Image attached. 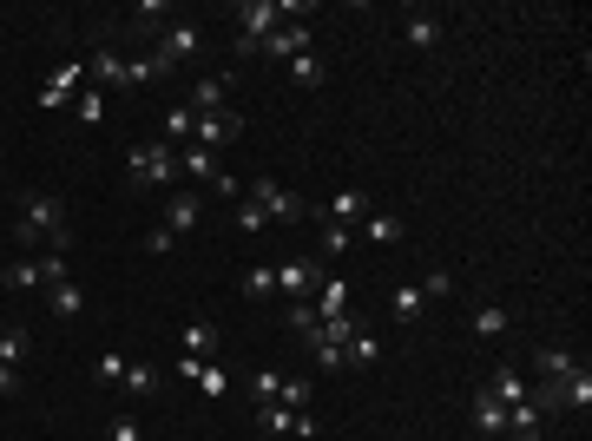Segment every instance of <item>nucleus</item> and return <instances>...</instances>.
I'll list each match as a JSON object with an SVG mask.
<instances>
[{"label": "nucleus", "mask_w": 592, "mask_h": 441, "mask_svg": "<svg viewBox=\"0 0 592 441\" xmlns=\"http://www.w3.org/2000/svg\"><path fill=\"white\" fill-rule=\"evenodd\" d=\"M14 237L27 244V251H66V244H73L66 205L53 198V191H27V198H20V218H14Z\"/></svg>", "instance_id": "nucleus-1"}, {"label": "nucleus", "mask_w": 592, "mask_h": 441, "mask_svg": "<svg viewBox=\"0 0 592 441\" xmlns=\"http://www.w3.org/2000/svg\"><path fill=\"white\" fill-rule=\"evenodd\" d=\"M125 178L132 191H178V152L165 139H145L125 152Z\"/></svg>", "instance_id": "nucleus-2"}, {"label": "nucleus", "mask_w": 592, "mask_h": 441, "mask_svg": "<svg viewBox=\"0 0 592 441\" xmlns=\"http://www.w3.org/2000/svg\"><path fill=\"white\" fill-rule=\"evenodd\" d=\"M277 27H283V7H277V0H244V7H237V40H231V53H237V60H257V53H264V40H270Z\"/></svg>", "instance_id": "nucleus-3"}, {"label": "nucleus", "mask_w": 592, "mask_h": 441, "mask_svg": "<svg viewBox=\"0 0 592 441\" xmlns=\"http://www.w3.org/2000/svg\"><path fill=\"white\" fill-rule=\"evenodd\" d=\"M244 198H250V205H264V218H270V224H303V218H310L303 191H290L283 178H264V172L244 178Z\"/></svg>", "instance_id": "nucleus-4"}, {"label": "nucleus", "mask_w": 592, "mask_h": 441, "mask_svg": "<svg viewBox=\"0 0 592 441\" xmlns=\"http://www.w3.org/2000/svg\"><path fill=\"white\" fill-rule=\"evenodd\" d=\"M198 47H204V27L198 20H172V27L158 33V66H165V73H172V66H185V60H198Z\"/></svg>", "instance_id": "nucleus-5"}, {"label": "nucleus", "mask_w": 592, "mask_h": 441, "mask_svg": "<svg viewBox=\"0 0 592 441\" xmlns=\"http://www.w3.org/2000/svg\"><path fill=\"white\" fill-rule=\"evenodd\" d=\"M231 139H244V112H204L198 126H191V145H198V152H224V145Z\"/></svg>", "instance_id": "nucleus-6"}, {"label": "nucleus", "mask_w": 592, "mask_h": 441, "mask_svg": "<svg viewBox=\"0 0 592 441\" xmlns=\"http://www.w3.org/2000/svg\"><path fill=\"white\" fill-rule=\"evenodd\" d=\"M79 86H86V60H66V66H53V79L40 86V112H60V106H73V99H79Z\"/></svg>", "instance_id": "nucleus-7"}, {"label": "nucleus", "mask_w": 592, "mask_h": 441, "mask_svg": "<svg viewBox=\"0 0 592 441\" xmlns=\"http://www.w3.org/2000/svg\"><path fill=\"white\" fill-rule=\"evenodd\" d=\"M316 284H323V270H316V257H290V264H277V290L290 303H310Z\"/></svg>", "instance_id": "nucleus-8"}, {"label": "nucleus", "mask_w": 592, "mask_h": 441, "mask_svg": "<svg viewBox=\"0 0 592 441\" xmlns=\"http://www.w3.org/2000/svg\"><path fill=\"white\" fill-rule=\"evenodd\" d=\"M204 211H211V205H204V191H185V185H178V191H165V231H198V224H204Z\"/></svg>", "instance_id": "nucleus-9"}, {"label": "nucleus", "mask_w": 592, "mask_h": 441, "mask_svg": "<svg viewBox=\"0 0 592 441\" xmlns=\"http://www.w3.org/2000/svg\"><path fill=\"white\" fill-rule=\"evenodd\" d=\"M296 53H310V20H283L264 40V60H296Z\"/></svg>", "instance_id": "nucleus-10"}, {"label": "nucleus", "mask_w": 592, "mask_h": 441, "mask_svg": "<svg viewBox=\"0 0 592 441\" xmlns=\"http://www.w3.org/2000/svg\"><path fill=\"white\" fill-rule=\"evenodd\" d=\"M224 99H231V79H224V73H204V79H191L185 106L204 119V112H224Z\"/></svg>", "instance_id": "nucleus-11"}, {"label": "nucleus", "mask_w": 592, "mask_h": 441, "mask_svg": "<svg viewBox=\"0 0 592 441\" xmlns=\"http://www.w3.org/2000/svg\"><path fill=\"white\" fill-rule=\"evenodd\" d=\"M86 79H93L99 93H125V53H112V47H99L93 60H86Z\"/></svg>", "instance_id": "nucleus-12"}, {"label": "nucleus", "mask_w": 592, "mask_h": 441, "mask_svg": "<svg viewBox=\"0 0 592 441\" xmlns=\"http://www.w3.org/2000/svg\"><path fill=\"white\" fill-rule=\"evenodd\" d=\"M362 211H369V198H362L356 185H343V191H336V198L323 205V224H343V231H356V224H362Z\"/></svg>", "instance_id": "nucleus-13"}, {"label": "nucleus", "mask_w": 592, "mask_h": 441, "mask_svg": "<svg viewBox=\"0 0 592 441\" xmlns=\"http://www.w3.org/2000/svg\"><path fill=\"white\" fill-rule=\"evenodd\" d=\"M487 395H494L500 409H514V402H527V376H520L514 363H500V369H494V382H487Z\"/></svg>", "instance_id": "nucleus-14"}, {"label": "nucleus", "mask_w": 592, "mask_h": 441, "mask_svg": "<svg viewBox=\"0 0 592 441\" xmlns=\"http://www.w3.org/2000/svg\"><path fill=\"white\" fill-rule=\"evenodd\" d=\"M533 369H540V382H566L579 369V356H573V349H560V343H546L540 356H533Z\"/></svg>", "instance_id": "nucleus-15"}, {"label": "nucleus", "mask_w": 592, "mask_h": 441, "mask_svg": "<svg viewBox=\"0 0 592 441\" xmlns=\"http://www.w3.org/2000/svg\"><path fill=\"white\" fill-rule=\"evenodd\" d=\"M402 40H408L415 53L441 47V20H435V14H408V20H402Z\"/></svg>", "instance_id": "nucleus-16"}, {"label": "nucleus", "mask_w": 592, "mask_h": 441, "mask_svg": "<svg viewBox=\"0 0 592 441\" xmlns=\"http://www.w3.org/2000/svg\"><path fill=\"white\" fill-rule=\"evenodd\" d=\"M47 297H53V316H66V323H79L86 316V290L66 277V284H47Z\"/></svg>", "instance_id": "nucleus-17"}, {"label": "nucleus", "mask_w": 592, "mask_h": 441, "mask_svg": "<svg viewBox=\"0 0 592 441\" xmlns=\"http://www.w3.org/2000/svg\"><path fill=\"white\" fill-rule=\"evenodd\" d=\"M356 231H369V244H402V218L395 211H362Z\"/></svg>", "instance_id": "nucleus-18"}, {"label": "nucleus", "mask_w": 592, "mask_h": 441, "mask_svg": "<svg viewBox=\"0 0 592 441\" xmlns=\"http://www.w3.org/2000/svg\"><path fill=\"white\" fill-rule=\"evenodd\" d=\"M178 343H185V356H204V363H211V349H218V330H211L204 316H191L185 330H178Z\"/></svg>", "instance_id": "nucleus-19"}, {"label": "nucleus", "mask_w": 592, "mask_h": 441, "mask_svg": "<svg viewBox=\"0 0 592 441\" xmlns=\"http://www.w3.org/2000/svg\"><path fill=\"white\" fill-rule=\"evenodd\" d=\"M474 428H481V435H507V409H500L487 389H474Z\"/></svg>", "instance_id": "nucleus-20"}, {"label": "nucleus", "mask_w": 592, "mask_h": 441, "mask_svg": "<svg viewBox=\"0 0 592 441\" xmlns=\"http://www.w3.org/2000/svg\"><path fill=\"white\" fill-rule=\"evenodd\" d=\"M310 303H316V316H343L349 310V284H343V277H323Z\"/></svg>", "instance_id": "nucleus-21"}, {"label": "nucleus", "mask_w": 592, "mask_h": 441, "mask_svg": "<svg viewBox=\"0 0 592 441\" xmlns=\"http://www.w3.org/2000/svg\"><path fill=\"white\" fill-rule=\"evenodd\" d=\"M178 178H204V185H211V178H218V152L185 145V152H178Z\"/></svg>", "instance_id": "nucleus-22"}, {"label": "nucleus", "mask_w": 592, "mask_h": 441, "mask_svg": "<svg viewBox=\"0 0 592 441\" xmlns=\"http://www.w3.org/2000/svg\"><path fill=\"white\" fill-rule=\"evenodd\" d=\"M421 303H428V297H421V284H395L389 290V316H395V323H415Z\"/></svg>", "instance_id": "nucleus-23"}, {"label": "nucleus", "mask_w": 592, "mask_h": 441, "mask_svg": "<svg viewBox=\"0 0 592 441\" xmlns=\"http://www.w3.org/2000/svg\"><path fill=\"white\" fill-rule=\"evenodd\" d=\"M191 126H198V112H191V106H172V112H165V126H158V139L178 152V145L191 139Z\"/></svg>", "instance_id": "nucleus-24"}, {"label": "nucleus", "mask_w": 592, "mask_h": 441, "mask_svg": "<svg viewBox=\"0 0 592 441\" xmlns=\"http://www.w3.org/2000/svg\"><path fill=\"white\" fill-rule=\"evenodd\" d=\"M507 428H514V435H540V428H546V415H540V402H533V395H527V402H514V409H507Z\"/></svg>", "instance_id": "nucleus-25"}, {"label": "nucleus", "mask_w": 592, "mask_h": 441, "mask_svg": "<svg viewBox=\"0 0 592 441\" xmlns=\"http://www.w3.org/2000/svg\"><path fill=\"white\" fill-rule=\"evenodd\" d=\"M27 356H33V336L27 330H14V323H0V363H27Z\"/></svg>", "instance_id": "nucleus-26"}, {"label": "nucleus", "mask_w": 592, "mask_h": 441, "mask_svg": "<svg viewBox=\"0 0 592 441\" xmlns=\"http://www.w3.org/2000/svg\"><path fill=\"white\" fill-rule=\"evenodd\" d=\"M152 79H165L158 53H139V60H125V93H139V86H152Z\"/></svg>", "instance_id": "nucleus-27"}, {"label": "nucleus", "mask_w": 592, "mask_h": 441, "mask_svg": "<svg viewBox=\"0 0 592 441\" xmlns=\"http://www.w3.org/2000/svg\"><path fill=\"white\" fill-rule=\"evenodd\" d=\"M33 284H40V257H14L0 270V290H33Z\"/></svg>", "instance_id": "nucleus-28"}, {"label": "nucleus", "mask_w": 592, "mask_h": 441, "mask_svg": "<svg viewBox=\"0 0 592 441\" xmlns=\"http://www.w3.org/2000/svg\"><path fill=\"white\" fill-rule=\"evenodd\" d=\"M237 290H244L250 303H264V297H277V270H270V264H250V270H244V284H237Z\"/></svg>", "instance_id": "nucleus-29"}, {"label": "nucleus", "mask_w": 592, "mask_h": 441, "mask_svg": "<svg viewBox=\"0 0 592 441\" xmlns=\"http://www.w3.org/2000/svg\"><path fill=\"white\" fill-rule=\"evenodd\" d=\"M283 323H290V330L303 336V343H316V330H323V316H316V303H290V310H283Z\"/></svg>", "instance_id": "nucleus-30"}, {"label": "nucleus", "mask_w": 592, "mask_h": 441, "mask_svg": "<svg viewBox=\"0 0 592 441\" xmlns=\"http://www.w3.org/2000/svg\"><path fill=\"white\" fill-rule=\"evenodd\" d=\"M343 356H349V363H362V369H369V363H382V336L356 330V336H349V343H343Z\"/></svg>", "instance_id": "nucleus-31"}, {"label": "nucleus", "mask_w": 592, "mask_h": 441, "mask_svg": "<svg viewBox=\"0 0 592 441\" xmlns=\"http://www.w3.org/2000/svg\"><path fill=\"white\" fill-rule=\"evenodd\" d=\"M73 119H79V126H99V119H106V93H99V86H86V93L73 99Z\"/></svg>", "instance_id": "nucleus-32"}, {"label": "nucleus", "mask_w": 592, "mask_h": 441, "mask_svg": "<svg viewBox=\"0 0 592 441\" xmlns=\"http://www.w3.org/2000/svg\"><path fill=\"white\" fill-rule=\"evenodd\" d=\"M290 79H296V86H303V93H310V86H323V60H316V53H296V60H290Z\"/></svg>", "instance_id": "nucleus-33"}, {"label": "nucleus", "mask_w": 592, "mask_h": 441, "mask_svg": "<svg viewBox=\"0 0 592 441\" xmlns=\"http://www.w3.org/2000/svg\"><path fill=\"white\" fill-rule=\"evenodd\" d=\"M474 330H481V336H507V330H514V316L500 310V303H487V310H474Z\"/></svg>", "instance_id": "nucleus-34"}, {"label": "nucleus", "mask_w": 592, "mask_h": 441, "mask_svg": "<svg viewBox=\"0 0 592 441\" xmlns=\"http://www.w3.org/2000/svg\"><path fill=\"white\" fill-rule=\"evenodd\" d=\"M73 277V257L66 251H40V284H66Z\"/></svg>", "instance_id": "nucleus-35"}, {"label": "nucleus", "mask_w": 592, "mask_h": 441, "mask_svg": "<svg viewBox=\"0 0 592 441\" xmlns=\"http://www.w3.org/2000/svg\"><path fill=\"white\" fill-rule=\"evenodd\" d=\"M277 389H283L277 369H257V382H250V402H257V409H270V402H277Z\"/></svg>", "instance_id": "nucleus-36"}, {"label": "nucleus", "mask_w": 592, "mask_h": 441, "mask_svg": "<svg viewBox=\"0 0 592 441\" xmlns=\"http://www.w3.org/2000/svg\"><path fill=\"white\" fill-rule=\"evenodd\" d=\"M310 376H283V389H277V402H283V409H303V402H310Z\"/></svg>", "instance_id": "nucleus-37"}, {"label": "nucleus", "mask_w": 592, "mask_h": 441, "mask_svg": "<svg viewBox=\"0 0 592 441\" xmlns=\"http://www.w3.org/2000/svg\"><path fill=\"white\" fill-rule=\"evenodd\" d=\"M125 395H152V363H125Z\"/></svg>", "instance_id": "nucleus-38"}, {"label": "nucleus", "mask_w": 592, "mask_h": 441, "mask_svg": "<svg viewBox=\"0 0 592 441\" xmlns=\"http://www.w3.org/2000/svg\"><path fill=\"white\" fill-rule=\"evenodd\" d=\"M316 251H323V257H343V251H349V231H343V224H323V237H316Z\"/></svg>", "instance_id": "nucleus-39"}, {"label": "nucleus", "mask_w": 592, "mask_h": 441, "mask_svg": "<svg viewBox=\"0 0 592 441\" xmlns=\"http://www.w3.org/2000/svg\"><path fill=\"white\" fill-rule=\"evenodd\" d=\"M198 389H204V395H211V402H218V395H224V389H231V376H224V369H218V363H204V369H198Z\"/></svg>", "instance_id": "nucleus-40"}, {"label": "nucleus", "mask_w": 592, "mask_h": 441, "mask_svg": "<svg viewBox=\"0 0 592 441\" xmlns=\"http://www.w3.org/2000/svg\"><path fill=\"white\" fill-rule=\"evenodd\" d=\"M106 441H145V428H139V415H112V428H106Z\"/></svg>", "instance_id": "nucleus-41"}, {"label": "nucleus", "mask_w": 592, "mask_h": 441, "mask_svg": "<svg viewBox=\"0 0 592 441\" xmlns=\"http://www.w3.org/2000/svg\"><path fill=\"white\" fill-rule=\"evenodd\" d=\"M421 297L435 303V297H454V277L448 270H428V277H421Z\"/></svg>", "instance_id": "nucleus-42"}, {"label": "nucleus", "mask_w": 592, "mask_h": 441, "mask_svg": "<svg viewBox=\"0 0 592 441\" xmlns=\"http://www.w3.org/2000/svg\"><path fill=\"white\" fill-rule=\"evenodd\" d=\"M93 376L106 382V389H112V382H125V356H112V349H106V356L93 363Z\"/></svg>", "instance_id": "nucleus-43"}, {"label": "nucleus", "mask_w": 592, "mask_h": 441, "mask_svg": "<svg viewBox=\"0 0 592 441\" xmlns=\"http://www.w3.org/2000/svg\"><path fill=\"white\" fill-rule=\"evenodd\" d=\"M231 224H237V231H264L270 218H264V205H250V198H244V205H237V218H231Z\"/></svg>", "instance_id": "nucleus-44"}, {"label": "nucleus", "mask_w": 592, "mask_h": 441, "mask_svg": "<svg viewBox=\"0 0 592 441\" xmlns=\"http://www.w3.org/2000/svg\"><path fill=\"white\" fill-rule=\"evenodd\" d=\"M310 349H316V369H349L343 343H310Z\"/></svg>", "instance_id": "nucleus-45"}, {"label": "nucleus", "mask_w": 592, "mask_h": 441, "mask_svg": "<svg viewBox=\"0 0 592 441\" xmlns=\"http://www.w3.org/2000/svg\"><path fill=\"white\" fill-rule=\"evenodd\" d=\"M172 244H178V237L165 231V224H152V231H145V251H152V257H165V251H172Z\"/></svg>", "instance_id": "nucleus-46"}, {"label": "nucleus", "mask_w": 592, "mask_h": 441, "mask_svg": "<svg viewBox=\"0 0 592 441\" xmlns=\"http://www.w3.org/2000/svg\"><path fill=\"white\" fill-rule=\"evenodd\" d=\"M211 191H218V198H237V205H244V178H231V172H218V178H211Z\"/></svg>", "instance_id": "nucleus-47"}, {"label": "nucleus", "mask_w": 592, "mask_h": 441, "mask_svg": "<svg viewBox=\"0 0 592 441\" xmlns=\"http://www.w3.org/2000/svg\"><path fill=\"white\" fill-rule=\"evenodd\" d=\"M20 389H27V382H20V369L0 363V402H7V395H20Z\"/></svg>", "instance_id": "nucleus-48"}, {"label": "nucleus", "mask_w": 592, "mask_h": 441, "mask_svg": "<svg viewBox=\"0 0 592 441\" xmlns=\"http://www.w3.org/2000/svg\"><path fill=\"white\" fill-rule=\"evenodd\" d=\"M283 441H303V435H283Z\"/></svg>", "instance_id": "nucleus-49"}]
</instances>
